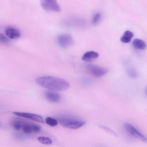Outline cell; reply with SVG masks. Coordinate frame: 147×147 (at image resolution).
I'll use <instances>...</instances> for the list:
<instances>
[{
  "mask_svg": "<svg viewBox=\"0 0 147 147\" xmlns=\"http://www.w3.org/2000/svg\"><path fill=\"white\" fill-rule=\"evenodd\" d=\"M35 82L39 86L48 89L62 91L67 89L70 86L68 82L62 78L50 76H43L36 78Z\"/></svg>",
  "mask_w": 147,
  "mask_h": 147,
  "instance_id": "6da1fadb",
  "label": "cell"
},
{
  "mask_svg": "<svg viewBox=\"0 0 147 147\" xmlns=\"http://www.w3.org/2000/svg\"><path fill=\"white\" fill-rule=\"evenodd\" d=\"M57 119L61 125L69 129H78L86 124V122L83 120L67 116H60Z\"/></svg>",
  "mask_w": 147,
  "mask_h": 147,
  "instance_id": "7a4b0ae2",
  "label": "cell"
},
{
  "mask_svg": "<svg viewBox=\"0 0 147 147\" xmlns=\"http://www.w3.org/2000/svg\"><path fill=\"white\" fill-rule=\"evenodd\" d=\"M125 130L131 135L147 144V138L134 126L128 123L124 124Z\"/></svg>",
  "mask_w": 147,
  "mask_h": 147,
  "instance_id": "3957f363",
  "label": "cell"
},
{
  "mask_svg": "<svg viewBox=\"0 0 147 147\" xmlns=\"http://www.w3.org/2000/svg\"><path fill=\"white\" fill-rule=\"evenodd\" d=\"M42 7L45 10L49 11L59 12L60 7L56 0H40Z\"/></svg>",
  "mask_w": 147,
  "mask_h": 147,
  "instance_id": "277c9868",
  "label": "cell"
},
{
  "mask_svg": "<svg viewBox=\"0 0 147 147\" xmlns=\"http://www.w3.org/2000/svg\"><path fill=\"white\" fill-rule=\"evenodd\" d=\"M87 69L94 76L101 77L106 74L108 70L106 68L94 64H89L86 66Z\"/></svg>",
  "mask_w": 147,
  "mask_h": 147,
  "instance_id": "5b68a950",
  "label": "cell"
},
{
  "mask_svg": "<svg viewBox=\"0 0 147 147\" xmlns=\"http://www.w3.org/2000/svg\"><path fill=\"white\" fill-rule=\"evenodd\" d=\"M57 41L59 46L63 48H66L70 46L73 43L72 36L66 34L59 35L57 38Z\"/></svg>",
  "mask_w": 147,
  "mask_h": 147,
  "instance_id": "8992f818",
  "label": "cell"
},
{
  "mask_svg": "<svg viewBox=\"0 0 147 147\" xmlns=\"http://www.w3.org/2000/svg\"><path fill=\"white\" fill-rule=\"evenodd\" d=\"M13 113L17 116L24 117L34 121L42 123L44 122L41 116L36 114L18 112H13Z\"/></svg>",
  "mask_w": 147,
  "mask_h": 147,
  "instance_id": "52a82bcc",
  "label": "cell"
},
{
  "mask_svg": "<svg viewBox=\"0 0 147 147\" xmlns=\"http://www.w3.org/2000/svg\"><path fill=\"white\" fill-rule=\"evenodd\" d=\"M5 35L9 38L15 40L20 37L21 34L16 28L11 26L6 27L5 30Z\"/></svg>",
  "mask_w": 147,
  "mask_h": 147,
  "instance_id": "ba28073f",
  "label": "cell"
},
{
  "mask_svg": "<svg viewBox=\"0 0 147 147\" xmlns=\"http://www.w3.org/2000/svg\"><path fill=\"white\" fill-rule=\"evenodd\" d=\"M45 96L49 101L53 103H57L61 100V96L57 93L51 91H46L45 92Z\"/></svg>",
  "mask_w": 147,
  "mask_h": 147,
  "instance_id": "9c48e42d",
  "label": "cell"
},
{
  "mask_svg": "<svg viewBox=\"0 0 147 147\" xmlns=\"http://www.w3.org/2000/svg\"><path fill=\"white\" fill-rule=\"evenodd\" d=\"M99 54L94 51H90L86 52L82 57L83 60L86 61H90L96 58L99 56Z\"/></svg>",
  "mask_w": 147,
  "mask_h": 147,
  "instance_id": "30bf717a",
  "label": "cell"
},
{
  "mask_svg": "<svg viewBox=\"0 0 147 147\" xmlns=\"http://www.w3.org/2000/svg\"><path fill=\"white\" fill-rule=\"evenodd\" d=\"M132 45L135 48L140 50H143L146 47L145 42L141 39L136 38L132 42Z\"/></svg>",
  "mask_w": 147,
  "mask_h": 147,
  "instance_id": "8fae6325",
  "label": "cell"
},
{
  "mask_svg": "<svg viewBox=\"0 0 147 147\" xmlns=\"http://www.w3.org/2000/svg\"><path fill=\"white\" fill-rule=\"evenodd\" d=\"M134 35L132 32L127 30L124 32L123 36L121 38L120 40L123 43L129 42L133 37Z\"/></svg>",
  "mask_w": 147,
  "mask_h": 147,
  "instance_id": "7c38bea8",
  "label": "cell"
},
{
  "mask_svg": "<svg viewBox=\"0 0 147 147\" xmlns=\"http://www.w3.org/2000/svg\"><path fill=\"white\" fill-rule=\"evenodd\" d=\"M25 121L19 119H15L11 122V125L16 130H20L22 128L23 125Z\"/></svg>",
  "mask_w": 147,
  "mask_h": 147,
  "instance_id": "4fadbf2b",
  "label": "cell"
},
{
  "mask_svg": "<svg viewBox=\"0 0 147 147\" xmlns=\"http://www.w3.org/2000/svg\"><path fill=\"white\" fill-rule=\"evenodd\" d=\"M32 124L25 121L23 125L22 128L23 130L25 133L30 134L32 132Z\"/></svg>",
  "mask_w": 147,
  "mask_h": 147,
  "instance_id": "5bb4252c",
  "label": "cell"
},
{
  "mask_svg": "<svg viewBox=\"0 0 147 147\" xmlns=\"http://www.w3.org/2000/svg\"><path fill=\"white\" fill-rule=\"evenodd\" d=\"M40 143L45 145H50L52 143L51 140L49 138L45 136H39L37 138Z\"/></svg>",
  "mask_w": 147,
  "mask_h": 147,
  "instance_id": "9a60e30c",
  "label": "cell"
},
{
  "mask_svg": "<svg viewBox=\"0 0 147 147\" xmlns=\"http://www.w3.org/2000/svg\"><path fill=\"white\" fill-rule=\"evenodd\" d=\"M45 120L47 125L52 127L55 126L58 124L57 120L51 117H47L46 118Z\"/></svg>",
  "mask_w": 147,
  "mask_h": 147,
  "instance_id": "2e32d148",
  "label": "cell"
},
{
  "mask_svg": "<svg viewBox=\"0 0 147 147\" xmlns=\"http://www.w3.org/2000/svg\"><path fill=\"white\" fill-rule=\"evenodd\" d=\"M101 18V15L100 13L97 12L93 16L92 18V23L94 25L97 24L100 21Z\"/></svg>",
  "mask_w": 147,
  "mask_h": 147,
  "instance_id": "e0dca14e",
  "label": "cell"
},
{
  "mask_svg": "<svg viewBox=\"0 0 147 147\" xmlns=\"http://www.w3.org/2000/svg\"><path fill=\"white\" fill-rule=\"evenodd\" d=\"M32 132L35 133H38L41 129V128L40 126L34 123L32 124Z\"/></svg>",
  "mask_w": 147,
  "mask_h": 147,
  "instance_id": "ac0fdd59",
  "label": "cell"
},
{
  "mask_svg": "<svg viewBox=\"0 0 147 147\" xmlns=\"http://www.w3.org/2000/svg\"><path fill=\"white\" fill-rule=\"evenodd\" d=\"M100 128L102 129L107 132L109 133L110 134H111L115 136H117V134H116V133L111 129L109 128V127L102 125H100Z\"/></svg>",
  "mask_w": 147,
  "mask_h": 147,
  "instance_id": "d6986e66",
  "label": "cell"
},
{
  "mask_svg": "<svg viewBox=\"0 0 147 147\" xmlns=\"http://www.w3.org/2000/svg\"><path fill=\"white\" fill-rule=\"evenodd\" d=\"M0 40L4 43H7L9 41L8 38L3 34H0Z\"/></svg>",
  "mask_w": 147,
  "mask_h": 147,
  "instance_id": "ffe728a7",
  "label": "cell"
},
{
  "mask_svg": "<svg viewBox=\"0 0 147 147\" xmlns=\"http://www.w3.org/2000/svg\"><path fill=\"white\" fill-rule=\"evenodd\" d=\"M146 94H147V89L146 90Z\"/></svg>",
  "mask_w": 147,
  "mask_h": 147,
  "instance_id": "44dd1931",
  "label": "cell"
}]
</instances>
